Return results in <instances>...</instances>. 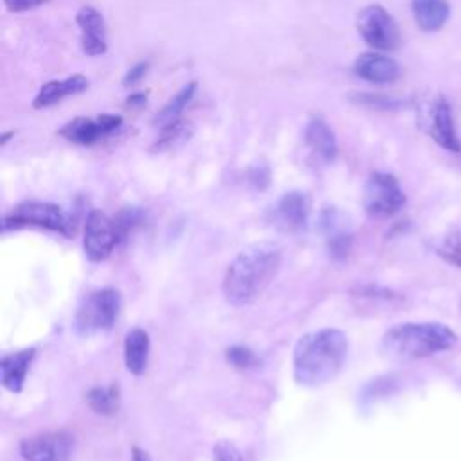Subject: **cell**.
<instances>
[{"label":"cell","mask_w":461,"mask_h":461,"mask_svg":"<svg viewBox=\"0 0 461 461\" xmlns=\"http://www.w3.org/2000/svg\"><path fill=\"white\" fill-rule=\"evenodd\" d=\"M310 212H312L310 196L303 191H290L283 194L277 205L274 207L272 221L281 232L297 234L308 227Z\"/></svg>","instance_id":"8fae6325"},{"label":"cell","mask_w":461,"mask_h":461,"mask_svg":"<svg viewBox=\"0 0 461 461\" xmlns=\"http://www.w3.org/2000/svg\"><path fill=\"white\" fill-rule=\"evenodd\" d=\"M45 2L47 0H4V5L11 13H22V11H29L38 5H43Z\"/></svg>","instance_id":"4316f807"},{"label":"cell","mask_w":461,"mask_h":461,"mask_svg":"<svg viewBox=\"0 0 461 461\" xmlns=\"http://www.w3.org/2000/svg\"><path fill=\"white\" fill-rule=\"evenodd\" d=\"M304 140L310 151L313 153V157H317L321 162H331L335 158L337 155L335 133L331 131V128L326 124L322 117L310 119L304 131Z\"/></svg>","instance_id":"e0dca14e"},{"label":"cell","mask_w":461,"mask_h":461,"mask_svg":"<svg viewBox=\"0 0 461 461\" xmlns=\"http://www.w3.org/2000/svg\"><path fill=\"white\" fill-rule=\"evenodd\" d=\"M357 29L364 41L376 50H393L400 45L398 23L378 4L366 5L358 13Z\"/></svg>","instance_id":"52a82bcc"},{"label":"cell","mask_w":461,"mask_h":461,"mask_svg":"<svg viewBox=\"0 0 461 461\" xmlns=\"http://www.w3.org/2000/svg\"><path fill=\"white\" fill-rule=\"evenodd\" d=\"M283 252L272 241H258L245 247L227 267L223 295L232 306L252 304L279 272Z\"/></svg>","instance_id":"6da1fadb"},{"label":"cell","mask_w":461,"mask_h":461,"mask_svg":"<svg viewBox=\"0 0 461 461\" xmlns=\"http://www.w3.org/2000/svg\"><path fill=\"white\" fill-rule=\"evenodd\" d=\"M126 104H128V106H144V104H146V94H142V92L131 94V95L126 99Z\"/></svg>","instance_id":"f1b7e54d"},{"label":"cell","mask_w":461,"mask_h":461,"mask_svg":"<svg viewBox=\"0 0 461 461\" xmlns=\"http://www.w3.org/2000/svg\"><path fill=\"white\" fill-rule=\"evenodd\" d=\"M194 90H196V83H187V85H185L175 97H171L169 103L153 117V124L166 126L167 122H173L175 119H178V115L182 113V110L185 108V104L191 101Z\"/></svg>","instance_id":"7402d4cb"},{"label":"cell","mask_w":461,"mask_h":461,"mask_svg":"<svg viewBox=\"0 0 461 461\" xmlns=\"http://www.w3.org/2000/svg\"><path fill=\"white\" fill-rule=\"evenodd\" d=\"M121 310V294L115 288H99L83 297L76 310L74 326L83 337L103 333L113 326Z\"/></svg>","instance_id":"277c9868"},{"label":"cell","mask_w":461,"mask_h":461,"mask_svg":"<svg viewBox=\"0 0 461 461\" xmlns=\"http://www.w3.org/2000/svg\"><path fill=\"white\" fill-rule=\"evenodd\" d=\"M355 74L369 83H391L400 76V65L380 52H364L355 61Z\"/></svg>","instance_id":"5bb4252c"},{"label":"cell","mask_w":461,"mask_h":461,"mask_svg":"<svg viewBox=\"0 0 461 461\" xmlns=\"http://www.w3.org/2000/svg\"><path fill=\"white\" fill-rule=\"evenodd\" d=\"M25 461H70L72 438L67 432L36 434L20 443Z\"/></svg>","instance_id":"30bf717a"},{"label":"cell","mask_w":461,"mask_h":461,"mask_svg":"<svg viewBox=\"0 0 461 461\" xmlns=\"http://www.w3.org/2000/svg\"><path fill=\"white\" fill-rule=\"evenodd\" d=\"M86 403L88 407L104 416H112L119 409V389L117 385L108 387H94L86 393Z\"/></svg>","instance_id":"44dd1931"},{"label":"cell","mask_w":461,"mask_h":461,"mask_svg":"<svg viewBox=\"0 0 461 461\" xmlns=\"http://www.w3.org/2000/svg\"><path fill=\"white\" fill-rule=\"evenodd\" d=\"M227 362L236 369H249L258 364V358L252 349L245 346H232L227 349Z\"/></svg>","instance_id":"cb8c5ba5"},{"label":"cell","mask_w":461,"mask_h":461,"mask_svg":"<svg viewBox=\"0 0 461 461\" xmlns=\"http://www.w3.org/2000/svg\"><path fill=\"white\" fill-rule=\"evenodd\" d=\"M362 203L369 216L389 218L405 205V194L393 175L376 171L366 180Z\"/></svg>","instance_id":"8992f818"},{"label":"cell","mask_w":461,"mask_h":461,"mask_svg":"<svg viewBox=\"0 0 461 461\" xmlns=\"http://www.w3.org/2000/svg\"><path fill=\"white\" fill-rule=\"evenodd\" d=\"M348 357V339L337 328L303 335L294 348V378L299 385L317 387L333 380Z\"/></svg>","instance_id":"7a4b0ae2"},{"label":"cell","mask_w":461,"mask_h":461,"mask_svg":"<svg viewBox=\"0 0 461 461\" xmlns=\"http://www.w3.org/2000/svg\"><path fill=\"white\" fill-rule=\"evenodd\" d=\"M149 358V335L142 328H131L124 337V366L139 376L146 371Z\"/></svg>","instance_id":"ac0fdd59"},{"label":"cell","mask_w":461,"mask_h":461,"mask_svg":"<svg viewBox=\"0 0 461 461\" xmlns=\"http://www.w3.org/2000/svg\"><path fill=\"white\" fill-rule=\"evenodd\" d=\"M193 131H194V128L189 121L175 119L173 122H167L166 126L160 128V133L155 139V142L151 146V151L162 153V151L175 149V148L182 146L184 142H187L191 139Z\"/></svg>","instance_id":"ffe728a7"},{"label":"cell","mask_w":461,"mask_h":461,"mask_svg":"<svg viewBox=\"0 0 461 461\" xmlns=\"http://www.w3.org/2000/svg\"><path fill=\"white\" fill-rule=\"evenodd\" d=\"M146 70H148V63H139V65H135L131 70H128V74L124 76L122 83H124V85H135L139 79L144 77Z\"/></svg>","instance_id":"83f0119b"},{"label":"cell","mask_w":461,"mask_h":461,"mask_svg":"<svg viewBox=\"0 0 461 461\" xmlns=\"http://www.w3.org/2000/svg\"><path fill=\"white\" fill-rule=\"evenodd\" d=\"M412 14L423 31H438L445 25L450 5L447 0H412Z\"/></svg>","instance_id":"d6986e66"},{"label":"cell","mask_w":461,"mask_h":461,"mask_svg":"<svg viewBox=\"0 0 461 461\" xmlns=\"http://www.w3.org/2000/svg\"><path fill=\"white\" fill-rule=\"evenodd\" d=\"M121 124H122V117L115 113H99L94 119L76 117L59 130V135L72 144L92 146L101 139H104L106 135L119 130Z\"/></svg>","instance_id":"9c48e42d"},{"label":"cell","mask_w":461,"mask_h":461,"mask_svg":"<svg viewBox=\"0 0 461 461\" xmlns=\"http://www.w3.org/2000/svg\"><path fill=\"white\" fill-rule=\"evenodd\" d=\"M131 461H151V459H149L148 452L140 450L139 447H133L131 448Z\"/></svg>","instance_id":"f546056e"},{"label":"cell","mask_w":461,"mask_h":461,"mask_svg":"<svg viewBox=\"0 0 461 461\" xmlns=\"http://www.w3.org/2000/svg\"><path fill=\"white\" fill-rule=\"evenodd\" d=\"M76 22L81 29L83 52L88 56L104 54L108 45H106V23L103 14L97 9L86 5L77 11Z\"/></svg>","instance_id":"7c38bea8"},{"label":"cell","mask_w":461,"mask_h":461,"mask_svg":"<svg viewBox=\"0 0 461 461\" xmlns=\"http://www.w3.org/2000/svg\"><path fill=\"white\" fill-rule=\"evenodd\" d=\"M328 249L333 258H346L351 250V234L339 232L333 236H328Z\"/></svg>","instance_id":"d4e9b609"},{"label":"cell","mask_w":461,"mask_h":461,"mask_svg":"<svg viewBox=\"0 0 461 461\" xmlns=\"http://www.w3.org/2000/svg\"><path fill=\"white\" fill-rule=\"evenodd\" d=\"M427 131L441 148L448 151H461V140L454 128L452 112L448 103L443 97L436 99V103L429 110Z\"/></svg>","instance_id":"4fadbf2b"},{"label":"cell","mask_w":461,"mask_h":461,"mask_svg":"<svg viewBox=\"0 0 461 461\" xmlns=\"http://www.w3.org/2000/svg\"><path fill=\"white\" fill-rule=\"evenodd\" d=\"M34 355H36L34 348H25L2 357L0 375H2V385L7 391L20 393L23 389L25 376L34 360Z\"/></svg>","instance_id":"9a60e30c"},{"label":"cell","mask_w":461,"mask_h":461,"mask_svg":"<svg viewBox=\"0 0 461 461\" xmlns=\"http://www.w3.org/2000/svg\"><path fill=\"white\" fill-rule=\"evenodd\" d=\"M86 88H88V79L81 74H74V76L65 77V79H52L38 90V94L32 101V106L34 108H47V106H52V104L59 103L61 99H65L68 95L85 92Z\"/></svg>","instance_id":"2e32d148"},{"label":"cell","mask_w":461,"mask_h":461,"mask_svg":"<svg viewBox=\"0 0 461 461\" xmlns=\"http://www.w3.org/2000/svg\"><path fill=\"white\" fill-rule=\"evenodd\" d=\"M119 243L122 241L113 216H108L99 209H92L83 229V250L86 258L94 263L104 261Z\"/></svg>","instance_id":"ba28073f"},{"label":"cell","mask_w":461,"mask_h":461,"mask_svg":"<svg viewBox=\"0 0 461 461\" xmlns=\"http://www.w3.org/2000/svg\"><path fill=\"white\" fill-rule=\"evenodd\" d=\"M212 457L214 461H245L236 445L227 439H221L212 447Z\"/></svg>","instance_id":"484cf974"},{"label":"cell","mask_w":461,"mask_h":461,"mask_svg":"<svg viewBox=\"0 0 461 461\" xmlns=\"http://www.w3.org/2000/svg\"><path fill=\"white\" fill-rule=\"evenodd\" d=\"M144 220V214L140 209L137 207H122L117 211V214L113 216V221H115V227L119 230V236H121V241H124Z\"/></svg>","instance_id":"603a6c76"},{"label":"cell","mask_w":461,"mask_h":461,"mask_svg":"<svg viewBox=\"0 0 461 461\" xmlns=\"http://www.w3.org/2000/svg\"><path fill=\"white\" fill-rule=\"evenodd\" d=\"M457 335L441 322H403L387 330L382 337V351L400 362L420 360L450 349Z\"/></svg>","instance_id":"3957f363"},{"label":"cell","mask_w":461,"mask_h":461,"mask_svg":"<svg viewBox=\"0 0 461 461\" xmlns=\"http://www.w3.org/2000/svg\"><path fill=\"white\" fill-rule=\"evenodd\" d=\"M2 227L4 230L36 227V229H47V230H54L68 236L72 229V221L59 205L32 200V202H22L16 207H13L4 216Z\"/></svg>","instance_id":"5b68a950"}]
</instances>
